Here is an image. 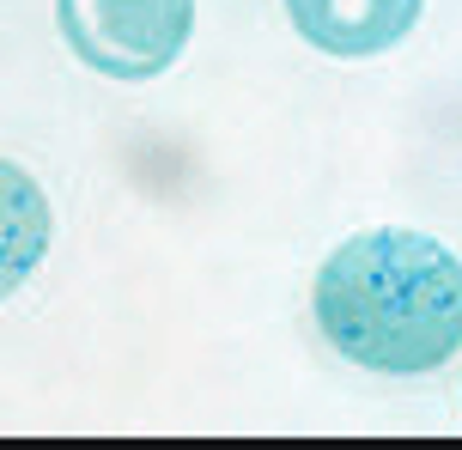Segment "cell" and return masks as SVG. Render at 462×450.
Returning a JSON list of instances; mask_svg holds the SVG:
<instances>
[{"label": "cell", "instance_id": "2", "mask_svg": "<svg viewBox=\"0 0 462 450\" xmlns=\"http://www.w3.org/2000/svg\"><path fill=\"white\" fill-rule=\"evenodd\" d=\"M55 24L86 68L110 79H152L183 55L195 0H55Z\"/></svg>", "mask_w": 462, "mask_h": 450}, {"label": "cell", "instance_id": "4", "mask_svg": "<svg viewBox=\"0 0 462 450\" xmlns=\"http://www.w3.org/2000/svg\"><path fill=\"white\" fill-rule=\"evenodd\" d=\"M49 232H55V219H49V195L37 189V177L0 159V298H13L37 274Z\"/></svg>", "mask_w": 462, "mask_h": 450}, {"label": "cell", "instance_id": "3", "mask_svg": "<svg viewBox=\"0 0 462 450\" xmlns=\"http://www.w3.org/2000/svg\"><path fill=\"white\" fill-rule=\"evenodd\" d=\"M299 37L328 55H383L420 19V0H286Z\"/></svg>", "mask_w": 462, "mask_h": 450}, {"label": "cell", "instance_id": "1", "mask_svg": "<svg viewBox=\"0 0 462 450\" xmlns=\"http://www.w3.org/2000/svg\"><path fill=\"white\" fill-rule=\"evenodd\" d=\"M317 329L365 372H432L462 347V262L408 225L346 237L317 268Z\"/></svg>", "mask_w": 462, "mask_h": 450}]
</instances>
